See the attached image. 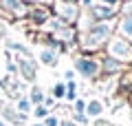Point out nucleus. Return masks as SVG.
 <instances>
[{
	"instance_id": "18",
	"label": "nucleus",
	"mask_w": 132,
	"mask_h": 126,
	"mask_svg": "<svg viewBox=\"0 0 132 126\" xmlns=\"http://www.w3.org/2000/svg\"><path fill=\"white\" fill-rule=\"evenodd\" d=\"M73 111H75V113H86V100H84V97L75 100V106H73Z\"/></svg>"
},
{
	"instance_id": "26",
	"label": "nucleus",
	"mask_w": 132,
	"mask_h": 126,
	"mask_svg": "<svg viewBox=\"0 0 132 126\" xmlns=\"http://www.w3.org/2000/svg\"><path fill=\"white\" fill-rule=\"evenodd\" d=\"M60 126H75L73 122H68V120H64V122H60Z\"/></svg>"
},
{
	"instance_id": "13",
	"label": "nucleus",
	"mask_w": 132,
	"mask_h": 126,
	"mask_svg": "<svg viewBox=\"0 0 132 126\" xmlns=\"http://www.w3.org/2000/svg\"><path fill=\"white\" fill-rule=\"evenodd\" d=\"M20 66H22V75L27 80H31L33 75H35V64H33L31 60H22V62H20Z\"/></svg>"
},
{
	"instance_id": "27",
	"label": "nucleus",
	"mask_w": 132,
	"mask_h": 126,
	"mask_svg": "<svg viewBox=\"0 0 132 126\" xmlns=\"http://www.w3.org/2000/svg\"><path fill=\"white\" fill-rule=\"evenodd\" d=\"M81 5L84 7H93V0H81Z\"/></svg>"
},
{
	"instance_id": "9",
	"label": "nucleus",
	"mask_w": 132,
	"mask_h": 126,
	"mask_svg": "<svg viewBox=\"0 0 132 126\" xmlns=\"http://www.w3.org/2000/svg\"><path fill=\"white\" fill-rule=\"evenodd\" d=\"M40 62L46 66H55L57 64V51H53V49H42L40 51Z\"/></svg>"
},
{
	"instance_id": "7",
	"label": "nucleus",
	"mask_w": 132,
	"mask_h": 126,
	"mask_svg": "<svg viewBox=\"0 0 132 126\" xmlns=\"http://www.w3.org/2000/svg\"><path fill=\"white\" fill-rule=\"evenodd\" d=\"M0 5L7 13H24L27 11V5L24 0H0Z\"/></svg>"
},
{
	"instance_id": "1",
	"label": "nucleus",
	"mask_w": 132,
	"mask_h": 126,
	"mask_svg": "<svg viewBox=\"0 0 132 126\" xmlns=\"http://www.w3.org/2000/svg\"><path fill=\"white\" fill-rule=\"evenodd\" d=\"M110 31H112V24H110V22H95L93 27H90V31L86 33V38L81 40V44L88 47V49L99 47V44L110 36Z\"/></svg>"
},
{
	"instance_id": "12",
	"label": "nucleus",
	"mask_w": 132,
	"mask_h": 126,
	"mask_svg": "<svg viewBox=\"0 0 132 126\" xmlns=\"http://www.w3.org/2000/svg\"><path fill=\"white\" fill-rule=\"evenodd\" d=\"M29 102L31 104H42L44 102V93H42V89L40 86H31V93H29Z\"/></svg>"
},
{
	"instance_id": "20",
	"label": "nucleus",
	"mask_w": 132,
	"mask_h": 126,
	"mask_svg": "<svg viewBox=\"0 0 132 126\" xmlns=\"http://www.w3.org/2000/svg\"><path fill=\"white\" fill-rule=\"evenodd\" d=\"M35 115H38V117H42V120H44V117H46V115H48V108H46V106H44V104H40V106H38V108H35Z\"/></svg>"
},
{
	"instance_id": "19",
	"label": "nucleus",
	"mask_w": 132,
	"mask_h": 126,
	"mask_svg": "<svg viewBox=\"0 0 132 126\" xmlns=\"http://www.w3.org/2000/svg\"><path fill=\"white\" fill-rule=\"evenodd\" d=\"M44 126H60V120L55 115H46L44 117Z\"/></svg>"
},
{
	"instance_id": "23",
	"label": "nucleus",
	"mask_w": 132,
	"mask_h": 126,
	"mask_svg": "<svg viewBox=\"0 0 132 126\" xmlns=\"http://www.w3.org/2000/svg\"><path fill=\"white\" fill-rule=\"evenodd\" d=\"M104 5H110V7H114V5H119V0H101Z\"/></svg>"
},
{
	"instance_id": "22",
	"label": "nucleus",
	"mask_w": 132,
	"mask_h": 126,
	"mask_svg": "<svg viewBox=\"0 0 132 126\" xmlns=\"http://www.w3.org/2000/svg\"><path fill=\"white\" fill-rule=\"evenodd\" d=\"M44 106H46V108H53V106H55V100H53V97H44Z\"/></svg>"
},
{
	"instance_id": "21",
	"label": "nucleus",
	"mask_w": 132,
	"mask_h": 126,
	"mask_svg": "<svg viewBox=\"0 0 132 126\" xmlns=\"http://www.w3.org/2000/svg\"><path fill=\"white\" fill-rule=\"evenodd\" d=\"M114 69H119V62H114V58H112V60L106 62V71H114Z\"/></svg>"
},
{
	"instance_id": "24",
	"label": "nucleus",
	"mask_w": 132,
	"mask_h": 126,
	"mask_svg": "<svg viewBox=\"0 0 132 126\" xmlns=\"http://www.w3.org/2000/svg\"><path fill=\"white\" fill-rule=\"evenodd\" d=\"M64 78H66V80H68V82H71V80H73V78H75V73H73V71H66V73H64Z\"/></svg>"
},
{
	"instance_id": "15",
	"label": "nucleus",
	"mask_w": 132,
	"mask_h": 126,
	"mask_svg": "<svg viewBox=\"0 0 132 126\" xmlns=\"http://www.w3.org/2000/svg\"><path fill=\"white\" fill-rule=\"evenodd\" d=\"M29 111H31V102H29V97H22L18 102V113H24V115H27Z\"/></svg>"
},
{
	"instance_id": "16",
	"label": "nucleus",
	"mask_w": 132,
	"mask_h": 126,
	"mask_svg": "<svg viewBox=\"0 0 132 126\" xmlns=\"http://www.w3.org/2000/svg\"><path fill=\"white\" fill-rule=\"evenodd\" d=\"M75 95H77V84L71 80V82L66 84V97H68V100H75Z\"/></svg>"
},
{
	"instance_id": "25",
	"label": "nucleus",
	"mask_w": 132,
	"mask_h": 126,
	"mask_svg": "<svg viewBox=\"0 0 132 126\" xmlns=\"http://www.w3.org/2000/svg\"><path fill=\"white\" fill-rule=\"evenodd\" d=\"M24 2H35V5H44V2H51V0H24Z\"/></svg>"
},
{
	"instance_id": "14",
	"label": "nucleus",
	"mask_w": 132,
	"mask_h": 126,
	"mask_svg": "<svg viewBox=\"0 0 132 126\" xmlns=\"http://www.w3.org/2000/svg\"><path fill=\"white\" fill-rule=\"evenodd\" d=\"M62 100V97H66V86H64V84H55V86H53V100Z\"/></svg>"
},
{
	"instance_id": "6",
	"label": "nucleus",
	"mask_w": 132,
	"mask_h": 126,
	"mask_svg": "<svg viewBox=\"0 0 132 126\" xmlns=\"http://www.w3.org/2000/svg\"><path fill=\"white\" fill-rule=\"evenodd\" d=\"M0 111H2V115H5V122H11V124H22V122L27 120L24 113L13 111V108H9L7 104H2V102H0Z\"/></svg>"
},
{
	"instance_id": "5",
	"label": "nucleus",
	"mask_w": 132,
	"mask_h": 126,
	"mask_svg": "<svg viewBox=\"0 0 132 126\" xmlns=\"http://www.w3.org/2000/svg\"><path fill=\"white\" fill-rule=\"evenodd\" d=\"M90 13H93L95 22H106V20L114 18V7H110V5H93L90 7Z\"/></svg>"
},
{
	"instance_id": "28",
	"label": "nucleus",
	"mask_w": 132,
	"mask_h": 126,
	"mask_svg": "<svg viewBox=\"0 0 132 126\" xmlns=\"http://www.w3.org/2000/svg\"><path fill=\"white\" fill-rule=\"evenodd\" d=\"M0 126H7V122H5V120H0Z\"/></svg>"
},
{
	"instance_id": "3",
	"label": "nucleus",
	"mask_w": 132,
	"mask_h": 126,
	"mask_svg": "<svg viewBox=\"0 0 132 126\" xmlns=\"http://www.w3.org/2000/svg\"><path fill=\"white\" fill-rule=\"evenodd\" d=\"M55 16L62 20V22H75L77 18V5L75 2H68V0H55Z\"/></svg>"
},
{
	"instance_id": "11",
	"label": "nucleus",
	"mask_w": 132,
	"mask_h": 126,
	"mask_svg": "<svg viewBox=\"0 0 132 126\" xmlns=\"http://www.w3.org/2000/svg\"><path fill=\"white\" fill-rule=\"evenodd\" d=\"M29 18H31L33 22L42 24V22L48 20V9H33V11H29Z\"/></svg>"
},
{
	"instance_id": "29",
	"label": "nucleus",
	"mask_w": 132,
	"mask_h": 126,
	"mask_svg": "<svg viewBox=\"0 0 132 126\" xmlns=\"http://www.w3.org/2000/svg\"><path fill=\"white\" fill-rule=\"evenodd\" d=\"M33 126H44V122H38V124H33Z\"/></svg>"
},
{
	"instance_id": "2",
	"label": "nucleus",
	"mask_w": 132,
	"mask_h": 126,
	"mask_svg": "<svg viewBox=\"0 0 132 126\" xmlns=\"http://www.w3.org/2000/svg\"><path fill=\"white\" fill-rule=\"evenodd\" d=\"M110 58H114L117 62H128L132 60V44L128 40H123V38H114L112 42H110Z\"/></svg>"
},
{
	"instance_id": "10",
	"label": "nucleus",
	"mask_w": 132,
	"mask_h": 126,
	"mask_svg": "<svg viewBox=\"0 0 132 126\" xmlns=\"http://www.w3.org/2000/svg\"><path fill=\"white\" fill-rule=\"evenodd\" d=\"M104 113V104L99 102V100H90V102H86V115L88 117H99Z\"/></svg>"
},
{
	"instance_id": "4",
	"label": "nucleus",
	"mask_w": 132,
	"mask_h": 126,
	"mask_svg": "<svg viewBox=\"0 0 132 126\" xmlns=\"http://www.w3.org/2000/svg\"><path fill=\"white\" fill-rule=\"evenodd\" d=\"M75 69L81 78L86 80H93L99 75V62L97 60H90V58H77L75 60Z\"/></svg>"
},
{
	"instance_id": "17",
	"label": "nucleus",
	"mask_w": 132,
	"mask_h": 126,
	"mask_svg": "<svg viewBox=\"0 0 132 126\" xmlns=\"http://www.w3.org/2000/svg\"><path fill=\"white\" fill-rule=\"evenodd\" d=\"M73 120H75L77 126H88V115H86V113H75Z\"/></svg>"
},
{
	"instance_id": "8",
	"label": "nucleus",
	"mask_w": 132,
	"mask_h": 126,
	"mask_svg": "<svg viewBox=\"0 0 132 126\" xmlns=\"http://www.w3.org/2000/svg\"><path fill=\"white\" fill-rule=\"evenodd\" d=\"M119 33L123 40H132V13H123L121 22H119Z\"/></svg>"
}]
</instances>
